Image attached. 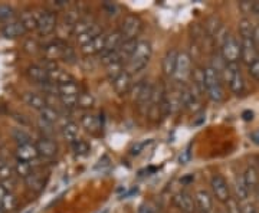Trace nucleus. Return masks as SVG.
Segmentation results:
<instances>
[{"instance_id":"nucleus-28","label":"nucleus","mask_w":259,"mask_h":213,"mask_svg":"<svg viewBox=\"0 0 259 213\" xmlns=\"http://www.w3.org/2000/svg\"><path fill=\"white\" fill-rule=\"evenodd\" d=\"M253 22L249 18H242L238 23V32H239V39H245V37H252L253 39V30H255Z\"/></svg>"},{"instance_id":"nucleus-54","label":"nucleus","mask_w":259,"mask_h":213,"mask_svg":"<svg viewBox=\"0 0 259 213\" xmlns=\"http://www.w3.org/2000/svg\"><path fill=\"white\" fill-rule=\"evenodd\" d=\"M252 139H253V141H255L256 144H259V133H253V134H252Z\"/></svg>"},{"instance_id":"nucleus-55","label":"nucleus","mask_w":259,"mask_h":213,"mask_svg":"<svg viewBox=\"0 0 259 213\" xmlns=\"http://www.w3.org/2000/svg\"><path fill=\"white\" fill-rule=\"evenodd\" d=\"M5 166V163H3V161H2V160H0V168H2V167Z\"/></svg>"},{"instance_id":"nucleus-32","label":"nucleus","mask_w":259,"mask_h":213,"mask_svg":"<svg viewBox=\"0 0 259 213\" xmlns=\"http://www.w3.org/2000/svg\"><path fill=\"white\" fill-rule=\"evenodd\" d=\"M58 93H59V97H61V95H79L82 91H81L79 85L75 81H69V82L58 85Z\"/></svg>"},{"instance_id":"nucleus-14","label":"nucleus","mask_w":259,"mask_h":213,"mask_svg":"<svg viewBox=\"0 0 259 213\" xmlns=\"http://www.w3.org/2000/svg\"><path fill=\"white\" fill-rule=\"evenodd\" d=\"M36 148L39 151V156L45 158H54L58 153V146L55 141H52L48 137H42L36 141Z\"/></svg>"},{"instance_id":"nucleus-42","label":"nucleus","mask_w":259,"mask_h":213,"mask_svg":"<svg viewBox=\"0 0 259 213\" xmlns=\"http://www.w3.org/2000/svg\"><path fill=\"white\" fill-rule=\"evenodd\" d=\"M101 8L102 10H104L108 16H111V18H115V16H118L121 13L120 5H117V3H114V2H104Z\"/></svg>"},{"instance_id":"nucleus-30","label":"nucleus","mask_w":259,"mask_h":213,"mask_svg":"<svg viewBox=\"0 0 259 213\" xmlns=\"http://www.w3.org/2000/svg\"><path fill=\"white\" fill-rule=\"evenodd\" d=\"M61 133H62V137H64L66 141H69L71 144L78 140V133H79V129H78V124H75L72 121L66 122L62 125L61 129Z\"/></svg>"},{"instance_id":"nucleus-38","label":"nucleus","mask_w":259,"mask_h":213,"mask_svg":"<svg viewBox=\"0 0 259 213\" xmlns=\"http://www.w3.org/2000/svg\"><path fill=\"white\" fill-rule=\"evenodd\" d=\"M20 22L23 23V26L26 28L28 32L30 30H36L37 29V22H36V16L33 12H23L20 15Z\"/></svg>"},{"instance_id":"nucleus-27","label":"nucleus","mask_w":259,"mask_h":213,"mask_svg":"<svg viewBox=\"0 0 259 213\" xmlns=\"http://www.w3.org/2000/svg\"><path fill=\"white\" fill-rule=\"evenodd\" d=\"M137 42L139 40H124L122 45L120 47V49L117 51V54H118L120 59L124 64H127V61L133 56L134 51H136V47H137Z\"/></svg>"},{"instance_id":"nucleus-29","label":"nucleus","mask_w":259,"mask_h":213,"mask_svg":"<svg viewBox=\"0 0 259 213\" xmlns=\"http://www.w3.org/2000/svg\"><path fill=\"white\" fill-rule=\"evenodd\" d=\"M249 195V190H248V187L245 185V180H243L242 175L236 177V180H235V197L242 203V202L248 200Z\"/></svg>"},{"instance_id":"nucleus-21","label":"nucleus","mask_w":259,"mask_h":213,"mask_svg":"<svg viewBox=\"0 0 259 213\" xmlns=\"http://www.w3.org/2000/svg\"><path fill=\"white\" fill-rule=\"evenodd\" d=\"M190 79H192V87L197 93L206 94V82H204V68L203 66H194L192 75H190Z\"/></svg>"},{"instance_id":"nucleus-10","label":"nucleus","mask_w":259,"mask_h":213,"mask_svg":"<svg viewBox=\"0 0 259 213\" xmlns=\"http://www.w3.org/2000/svg\"><path fill=\"white\" fill-rule=\"evenodd\" d=\"M173 204L182 213H197V206L196 200L190 193L187 192H177L173 196Z\"/></svg>"},{"instance_id":"nucleus-37","label":"nucleus","mask_w":259,"mask_h":213,"mask_svg":"<svg viewBox=\"0 0 259 213\" xmlns=\"http://www.w3.org/2000/svg\"><path fill=\"white\" fill-rule=\"evenodd\" d=\"M81 122H82L83 129L87 131H90V133H97L98 129H100V121H98V118L94 114H85Z\"/></svg>"},{"instance_id":"nucleus-46","label":"nucleus","mask_w":259,"mask_h":213,"mask_svg":"<svg viewBox=\"0 0 259 213\" xmlns=\"http://www.w3.org/2000/svg\"><path fill=\"white\" fill-rule=\"evenodd\" d=\"M13 139L18 141L19 146H20V144H26V143H30V141H29V140H30L29 134L26 133V131L22 130V129H16V130H13Z\"/></svg>"},{"instance_id":"nucleus-3","label":"nucleus","mask_w":259,"mask_h":213,"mask_svg":"<svg viewBox=\"0 0 259 213\" xmlns=\"http://www.w3.org/2000/svg\"><path fill=\"white\" fill-rule=\"evenodd\" d=\"M204 82H206V94L214 102L223 101L225 91H223V81L221 74L214 71L212 66L204 68Z\"/></svg>"},{"instance_id":"nucleus-11","label":"nucleus","mask_w":259,"mask_h":213,"mask_svg":"<svg viewBox=\"0 0 259 213\" xmlns=\"http://www.w3.org/2000/svg\"><path fill=\"white\" fill-rule=\"evenodd\" d=\"M213 195L206 190V189H199L194 195L196 206H197V212L212 213L213 212Z\"/></svg>"},{"instance_id":"nucleus-7","label":"nucleus","mask_w":259,"mask_h":213,"mask_svg":"<svg viewBox=\"0 0 259 213\" xmlns=\"http://www.w3.org/2000/svg\"><path fill=\"white\" fill-rule=\"evenodd\" d=\"M210 187H212L213 197L221 203L225 204L232 197L229 183L222 175H213L210 179Z\"/></svg>"},{"instance_id":"nucleus-31","label":"nucleus","mask_w":259,"mask_h":213,"mask_svg":"<svg viewBox=\"0 0 259 213\" xmlns=\"http://www.w3.org/2000/svg\"><path fill=\"white\" fill-rule=\"evenodd\" d=\"M124 71H125V64L124 62H114V64L105 66V74H107L108 79L111 82H114Z\"/></svg>"},{"instance_id":"nucleus-16","label":"nucleus","mask_w":259,"mask_h":213,"mask_svg":"<svg viewBox=\"0 0 259 213\" xmlns=\"http://www.w3.org/2000/svg\"><path fill=\"white\" fill-rule=\"evenodd\" d=\"M133 75L130 74L128 71H124L122 74L112 82V87L115 90V93L120 95H125L130 93V90L133 88Z\"/></svg>"},{"instance_id":"nucleus-36","label":"nucleus","mask_w":259,"mask_h":213,"mask_svg":"<svg viewBox=\"0 0 259 213\" xmlns=\"http://www.w3.org/2000/svg\"><path fill=\"white\" fill-rule=\"evenodd\" d=\"M15 173L18 175L19 177L22 179H26L29 177L32 173H33V167L29 161H22V160H18L15 163Z\"/></svg>"},{"instance_id":"nucleus-41","label":"nucleus","mask_w":259,"mask_h":213,"mask_svg":"<svg viewBox=\"0 0 259 213\" xmlns=\"http://www.w3.org/2000/svg\"><path fill=\"white\" fill-rule=\"evenodd\" d=\"M13 18H15V10L8 5H0V22H5V25H8L13 22Z\"/></svg>"},{"instance_id":"nucleus-23","label":"nucleus","mask_w":259,"mask_h":213,"mask_svg":"<svg viewBox=\"0 0 259 213\" xmlns=\"http://www.w3.org/2000/svg\"><path fill=\"white\" fill-rule=\"evenodd\" d=\"M26 32H28V30H26V28L23 26V23H22L20 20H13V22H10L8 25H5L3 29H2L3 36L6 37L22 36V35H25Z\"/></svg>"},{"instance_id":"nucleus-12","label":"nucleus","mask_w":259,"mask_h":213,"mask_svg":"<svg viewBox=\"0 0 259 213\" xmlns=\"http://www.w3.org/2000/svg\"><path fill=\"white\" fill-rule=\"evenodd\" d=\"M107 33L108 32H102L101 35L93 39L91 42H88L87 45L81 47L83 55H95V54H102L105 49V39H107Z\"/></svg>"},{"instance_id":"nucleus-44","label":"nucleus","mask_w":259,"mask_h":213,"mask_svg":"<svg viewBox=\"0 0 259 213\" xmlns=\"http://www.w3.org/2000/svg\"><path fill=\"white\" fill-rule=\"evenodd\" d=\"M78 97L79 95H61L58 97L61 104L66 107V108H74V107H78Z\"/></svg>"},{"instance_id":"nucleus-39","label":"nucleus","mask_w":259,"mask_h":213,"mask_svg":"<svg viewBox=\"0 0 259 213\" xmlns=\"http://www.w3.org/2000/svg\"><path fill=\"white\" fill-rule=\"evenodd\" d=\"M95 100H94V95L91 93H81L78 97V107L83 108V110H90L93 108Z\"/></svg>"},{"instance_id":"nucleus-45","label":"nucleus","mask_w":259,"mask_h":213,"mask_svg":"<svg viewBox=\"0 0 259 213\" xmlns=\"http://www.w3.org/2000/svg\"><path fill=\"white\" fill-rule=\"evenodd\" d=\"M225 210L226 213H242L241 210V202L236 197H231L226 203H225Z\"/></svg>"},{"instance_id":"nucleus-19","label":"nucleus","mask_w":259,"mask_h":213,"mask_svg":"<svg viewBox=\"0 0 259 213\" xmlns=\"http://www.w3.org/2000/svg\"><path fill=\"white\" fill-rule=\"evenodd\" d=\"M243 180H245V185L248 187V190H249V193L252 192H256V189H258L259 186V172L256 167L253 166H248L245 168V172H243Z\"/></svg>"},{"instance_id":"nucleus-53","label":"nucleus","mask_w":259,"mask_h":213,"mask_svg":"<svg viewBox=\"0 0 259 213\" xmlns=\"http://www.w3.org/2000/svg\"><path fill=\"white\" fill-rule=\"evenodd\" d=\"M252 118H253V112H252V111H245V112H243V120L250 121Z\"/></svg>"},{"instance_id":"nucleus-52","label":"nucleus","mask_w":259,"mask_h":213,"mask_svg":"<svg viewBox=\"0 0 259 213\" xmlns=\"http://www.w3.org/2000/svg\"><path fill=\"white\" fill-rule=\"evenodd\" d=\"M139 213H154V212H153V209H151L150 206H147V204H143V206H140Z\"/></svg>"},{"instance_id":"nucleus-18","label":"nucleus","mask_w":259,"mask_h":213,"mask_svg":"<svg viewBox=\"0 0 259 213\" xmlns=\"http://www.w3.org/2000/svg\"><path fill=\"white\" fill-rule=\"evenodd\" d=\"M22 100H23V102H25L28 107L33 108V110H37V111H40L42 108H45L48 105L47 100H45L40 94L33 93V91H26V93H23Z\"/></svg>"},{"instance_id":"nucleus-22","label":"nucleus","mask_w":259,"mask_h":213,"mask_svg":"<svg viewBox=\"0 0 259 213\" xmlns=\"http://www.w3.org/2000/svg\"><path fill=\"white\" fill-rule=\"evenodd\" d=\"M29 79H32L33 82L45 85L49 82V72L42 65H32L28 68Z\"/></svg>"},{"instance_id":"nucleus-17","label":"nucleus","mask_w":259,"mask_h":213,"mask_svg":"<svg viewBox=\"0 0 259 213\" xmlns=\"http://www.w3.org/2000/svg\"><path fill=\"white\" fill-rule=\"evenodd\" d=\"M153 93H154V83L144 81L143 90H141L139 98H137V101H136V104L139 105L140 110H144V108H146V111H148L150 104H151V98H153Z\"/></svg>"},{"instance_id":"nucleus-26","label":"nucleus","mask_w":259,"mask_h":213,"mask_svg":"<svg viewBox=\"0 0 259 213\" xmlns=\"http://www.w3.org/2000/svg\"><path fill=\"white\" fill-rule=\"evenodd\" d=\"M223 23L222 20L219 16H216V15H213V16H209V18L206 19V22H204L203 28H204V32H206V35L213 39V36L222 29Z\"/></svg>"},{"instance_id":"nucleus-35","label":"nucleus","mask_w":259,"mask_h":213,"mask_svg":"<svg viewBox=\"0 0 259 213\" xmlns=\"http://www.w3.org/2000/svg\"><path fill=\"white\" fill-rule=\"evenodd\" d=\"M101 33H102L101 26H100L98 23H95V26H94L91 30H88L87 33H83V35H81V36L76 37V40H78V44H79L81 47H83V45H87L88 42H91L93 39H95V37L98 36V35H101Z\"/></svg>"},{"instance_id":"nucleus-4","label":"nucleus","mask_w":259,"mask_h":213,"mask_svg":"<svg viewBox=\"0 0 259 213\" xmlns=\"http://www.w3.org/2000/svg\"><path fill=\"white\" fill-rule=\"evenodd\" d=\"M121 35L124 37V40H137V36L143 30V20L137 15L128 13L125 15L121 20L120 29Z\"/></svg>"},{"instance_id":"nucleus-20","label":"nucleus","mask_w":259,"mask_h":213,"mask_svg":"<svg viewBox=\"0 0 259 213\" xmlns=\"http://www.w3.org/2000/svg\"><path fill=\"white\" fill-rule=\"evenodd\" d=\"M124 42V37L121 35V32L117 29V30H112V32H108L107 33V39H105V49L102 54H107V52H115L118 51L120 47Z\"/></svg>"},{"instance_id":"nucleus-47","label":"nucleus","mask_w":259,"mask_h":213,"mask_svg":"<svg viewBox=\"0 0 259 213\" xmlns=\"http://www.w3.org/2000/svg\"><path fill=\"white\" fill-rule=\"evenodd\" d=\"M241 210L242 213H259L258 207L252 203V202H248V200H246V202H242Z\"/></svg>"},{"instance_id":"nucleus-49","label":"nucleus","mask_w":259,"mask_h":213,"mask_svg":"<svg viewBox=\"0 0 259 213\" xmlns=\"http://www.w3.org/2000/svg\"><path fill=\"white\" fill-rule=\"evenodd\" d=\"M10 177H12V170H10V167L5 164V166L0 168V180L2 182H8Z\"/></svg>"},{"instance_id":"nucleus-33","label":"nucleus","mask_w":259,"mask_h":213,"mask_svg":"<svg viewBox=\"0 0 259 213\" xmlns=\"http://www.w3.org/2000/svg\"><path fill=\"white\" fill-rule=\"evenodd\" d=\"M39 115H40V121L47 122L49 125L55 124L56 121L59 120V114L56 112L55 108H52V107H49V105H47L45 108H42V110L39 111Z\"/></svg>"},{"instance_id":"nucleus-34","label":"nucleus","mask_w":259,"mask_h":213,"mask_svg":"<svg viewBox=\"0 0 259 213\" xmlns=\"http://www.w3.org/2000/svg\"><path fill=\"white\" fill-rule=\"evenodd\" d=\"M239 10L243 15H250V16H259V2H249V0H243L239 5Z\"/></svg>"},{"instance_id":"nucleus-43","label":"nucleus","mask_w":259,"mask_h":213,"mask_svg":"<svg viewBox=\"0 0 259 213\" xmlns=\"http://www.w3.org/2000/svg\"><path fill=\"white\" fill-rule=\"evenodd\" d=\"M0 207H2V210H5V212H12V210L16 207V197H15V195L8 192V195L5 196V199H3Z\"/></svg>"},{"instance_id":"nucleus-5","label":"nucleus","mask_w":259,"mask_h":213,"mask_svg":"<svg viewBox=\"0 0 259 213\" xmlns=\"http://www.w3.org/2000/svg\"><path fill=\"white\" fill-rule=\"evenodd\" d=\"M241 40L233 35H229L222 47L219 48V54L222 55L226 64H238L241 61Z\"/></svg>"},{"instance_id":"nucleus-57","label":"nucleus","mask_w":259,"mask_h":213,"mask_svg":"<svg viewBox=\"0 0 259 213\" xmlns=\"http://www.w3.org/2000/svg\"><path fill=\"white\" fill-rule=\"evenodd\" d=\"M199 213H203V212H199Z\"/></svg>"},{"instance_id":"nucleus-15","label":"nucleus","mask_w":259,"mask_h":213,"mask_svg":"<svg viewBox=\"0 0 259 213\" xmlns=\"http://www.w3.org/2000/svg\"><path fill=\"white\" fill-rule=\"evenodd\" d=\"M16 157L22 161H35L39 157V151H37L36 144L26 143V144H20L16 148Z\"/></svg>"},{"instance_id":"nucleus-56","label":"nucleus","mask_w":259,"mask_h":213,"mask_svg":"<svg viewBox=\"0 0 259 213\" xmlns=\"http://www.w3.org/2000/svg\"><path fill=\"white\" fill-rule=\"evenodd\" d=\"M256 195H258V197H259V186H258V189H256Z\"/></svg>"},{"instance_id":"nucleus-40","label":"nucleus","mask_w":259,"mask_h":213,"mask_svg":"<svg viewBox=\"0 0 259 213\" xmlns=\"http://www.w3.org/2000/svg\"><path fill=\"white\" fill-rule=\"evenodd\" d=\"M72 148H74L75 154L78 156H85L91 151V146L88 144V141H85L82 139H78L76 141L72 143Z\"/></svg>"},{"instance_id":"nucleus-9","label":"nucleus","mask_w":259,"mask_h":213,"mask_svg":"<svg viewBox=\"0 0 259 213\" xmlns=\"http://www.w3.org/2000/svg\"><path fill=\"white\" fill-rule=\"evenodd\" d=\"M241 40V61L246 66H250L256 59H259V49L252 37L239 39Z\"/></svg>"},{"instance_id":"nucleus-48","label":"nucleus","mask_w":259,"mask_h":213,"mask_svg":"<svg viewBox=\"0 0 259 213\" xmlns=\"http://www.w3.org/2000/svg\"><path fill=\"white\" fill-rule=\"evenodd\" d=\"M248 71H249L250 76L259 82V59H256L252 65L248 66Z\"/></svg>"},{"instance_id":"nucleus-13","label":"nucleus","mask_w":259,"mask_h":213,"mask_svg":"<svg viewBox=\"0 0 259 213\" xmlns=\"http://www.w3.org/2000/svg\"><path fill=\"white\" fill-rule=\"evenodd\" d=\"M177 58H179V51L176 48L168 49L163 58V74L166 75L167 78H173V75L176 72Z\"/></svg>"},{"instance_id":"nucleus-2","label":"nucleus","mask_w":259,"mask_h":213,"mask_svg":"<svg viewBox=\"0 0 259 213\" xmlns=\"http://www.w3.org/2000/svg\"><path fill=\"white\" fill-rule=\"evenodd\" d=\"M221 78L225 83H228L229 90L235 95H242L246 90L245 78L241 72V68L238 64H226L225 69L221 74Z\"/></svg>"},{"instance_id":"nucleus-25","label":"nucleus","mask_w":259,"mask_h":213,"mask_svg":"<svg viewBox=\"0 0 259 213\" xmlns=\"http://www.w3.org/2000/svg\"><path fill=\"white\" fill-rule=\"evenodd\" d=\"M95 23H97V20L93 18V16H83L76 25H75L74 28H72V35L74 36H81L83 33H87L88 30H91V29L95 26Z\"/></svg>"},{"instance_id":"nucleus-6","label":"nucleus","mask_w":259,"mask_h":213,"mask_svg":"<svg viewBox=\"0 0 259 213\" xmlns=\"http://www.w3.org/2000/svg\"><path fill=\"white\" fill-rule=\"evenodd\" d=\"M192 71H193V68H192V58H190V55L185 51L179 52L176 72L173 75L175 82L179 83V85H183V83L187 82V79L192 75Z\"/></svg>"},{"instance_id":"nucleus-1","label":"nucleus","mask_w":259,"mask_h":213,"mask_svg":"<svg viewBox=\"0 0 259 213\" xmlns=\"http://www.w3.org/2000/svg\"><path fill=\"white\" fill-rule=\"evenodd\" d=\"M151 54H153L151 44L148 40H139L134 54L125 64V71H128L131 75L143 71L147 66L148 61L151 58Z\"/></svg>"},{"instance_id":"nucleus-50","label":"nucleus","mask_w":259,"mask_h":213,"mask_svg":"<svg viewBox=\"0 0 259 213\" xmlns=\"http://www.w3.org/2000/svg\"><path fill=\"white\" fill-rule=\"evenodd\" d=\"M6 195H8V189L3 185H0V206H2V202H3V199H5Z\"/></svg>"},{"instance_id":"nucleus-24","label":"nucleus","mask_w":259,"mask_h":213,"mask_svg":"<svg viewBox=\"0 0 259 213\" xmlns=\"http://www.w3.org/2000/svg\"><path fill=\"white\" fill-rule=\"evenodd\" d=\"M25 183L28 186L29 190H32V192H35V193H39V192H42V190L45 189L47 180H45V177L42 176V173L33 172L30 176L25 179Z\"/></svg>"},{"instance_id":"nucleus-8","label":"nucleus","mask_w":259,"mask_h":213,"mask_svg":"<svg viewBox=\"0 0 259 213\" xmlns=\"http://www.w3.org/2000/svg\"><path fill=\"white\" fill-rule=\"evenodd\" d=\"M37 22V30L40 35L48 36L56 29V16L49 10H37L35 13Z\"/></svg>"},{"instance_id":"nucleus-51","label":"nucleus","mask_w":259,"mask_h":213,"mask_svg":"<svg viewBox=\"0 0 259 213\" xmlns=\"http://www.w3.org/2000/svg\"><path fill=\"white\" fill-rule=\"evenodd\" d=\"M253 42L256 44V47L259 48V25L255 26V30H253Z\"/></svg>"}]
</instances>
